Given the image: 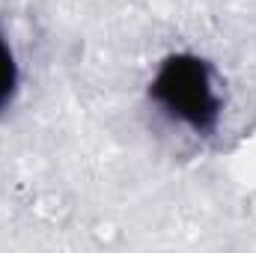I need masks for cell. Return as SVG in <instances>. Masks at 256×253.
Listing matches in <instances>:
<instances>
[{"label": "cell", "instance_id": "cell-2", "mask_svg": "<svg viewBox=\"0 0 256 253\" xmlns=\"http://www.w3.org/2000/svg\"><path fill=\"white\" fill-rule=\"evenodd\" d=\"M18 80H21V74H18L15 51H12L9 39L3 36V30H0V114L12 108V102L18 96Z\"/></svg>", "mask_w": 256, "mask_h": 253}, {"label": "cell", "instance_id": "cell-1", "mask_svg": "<svg viewBox=\"0 0 256 253\" xmlns=\"http://www.w3.org/2000/svg\"><path fill=\"white\" fill-rule=\"evenodd\" d=\"M149 98L158 110L196 137L214 134L224 116V96L218 90L214 68L194 51H176L161 60L155 78L149 80Z\"/></svg>", "mask_w": 256, "mask_h": 253}]
</instances>
